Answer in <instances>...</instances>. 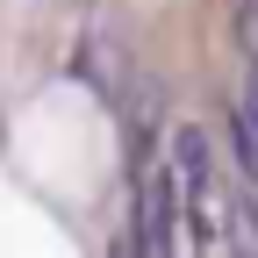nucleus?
<instances>
[{"label": "nucleus", "mask_w": 258, "mask_h": 258, "mask_svg": "<svg viewBox=\"0 0 258 258\" xmlns=\"http://www.w3.org/2000/svg\"><path fill=\"white\" fill-rule=\"evenodd\" d=\"M86 79L101 93H122V72H115V29H93L86 36Z\"/></svg>", "instance_id": "4"}, {"label": "nucleus", "mask_w": 258, "mask_h": 258, "mask_svg": "<svg viewBox=\"0 0 258 258\" xmlns=\"http://www.w3.org/2000/svg\"><path fill=\"white\" fill-rule=\"evenodd\" d=\"M165 172H172V194H179V222L194 230V244H201V251H215L230 208H222V165H215V144H208L201 122H179V129H172Z\"/></svg>", "instance_id": "1"}, {"label": "nucleus", "mask_w": 258, "mask_h": 258, "mask_svg": "<svg viewBox=\"0 0 258 258\" xmlns=\"http://www.w3.org/2000/svg\"><path fill=\"white\" fill-rule=\"evenodd\" d=\"M172 222H179L172 172H165V158H144V165H137V251L165 258L172 251Z\"/></svg>", "instance_id": "2"}, {"label": "nucleus", "mask_w": 258, "mask_h": 258, "mask_svg": "<svg viewBox=\"0 0 258 258\" xmlns=\"http://www.w3.org/2000/svg\"><path fill=\"white\" fill-rule=\"evenodd\" d=\"M237 36H244V50H251V64H258V0L237 8Z\"/></svg>", "instance_id": "5"}, {"label": "nucleus", "mask_w": 258, "mask_h": 258, "mask_svg": "<svg viewBox=\"0 0 258 258\" xmlns=\"http://www.w3.org/2000/svg\"><path fill=\"white\" fill-rule=\"evenodd\" d=\"M230 158H237V179L258 186V122H251V108L230 115Z\"/></svg>", "instance_id": "3"}, {"label": "nucleus", "mask_w": 258, "mask_h": 258, "mask_svg": "<svg viewBox=\"0 0 258 258\" xmlns=\"http://www.w3.org/2000/svg\"><path fill=\"white\" fill-rule=\"evenodd\" d=\"M244 108H251V122H258V86H251V93H244Z\"/></svg>", "instance_id": "6"}]
</instances>
